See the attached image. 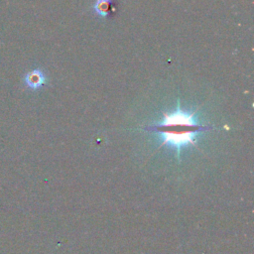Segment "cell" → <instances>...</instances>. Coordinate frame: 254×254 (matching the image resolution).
Masks as SVG:
<instances>
[{"label":"cell","instance_id":"cell-1","mask_svg":"<svg viewBox=\"0 0 254 254\" xmlns=\"http://www.w3.org/2000/svg\"><path fill=\"white\" fill-rule=\"evenodd\" d=\"M211 126H204L196 123L192 113L181 109L180 103L176 111L164 115V120L147 129L152 132L160 133L163 137V145H168L177 150L180 156L184 147L192 145L195 142V136L204 130L211 129Z\"/></svg>","mask_w":254,"mask_h":254},{"label":"cell","instance_id":"cell-2","mask_svg":"<svg viewBox=\"0 0 254 254\" xmlns=\"http://www.w3.org/2000/svg\"><path fill=\"white\" fill-rule=\"evenodd\" d=\"M46 80H47V78H46L44 72L39 68L29 71L24 77L25 84L29 88L34 89V90L43 86L44 83L46 82Z\"/></svg>","mask_w":254,"mask_h":254},{"label":"cell","instance_id":"cell-3","mask_svg":"<svg viewBox=\"0 0 254 254\" xmlns=\"http://www.w3.org/2000/svg\"><path fill=\"white\" fill-rule=\"evenodd\" d=\"M95 14L100 17H106L112 12H115L112 0H96L92 7Z\"/></svg>","mask_w":254,"mask_h":254}]
</instances>
